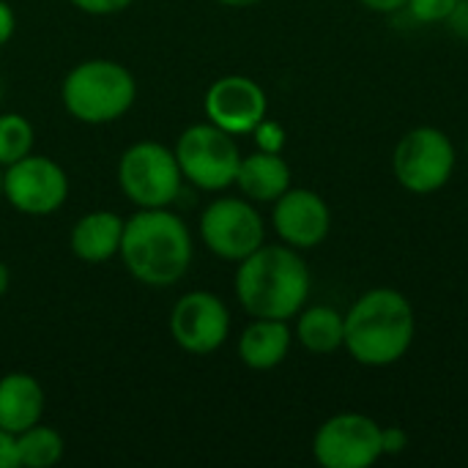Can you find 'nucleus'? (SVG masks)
<instances>
[{"label":"nucleus","mask_w":468,"mask_h":468,"mask_svg":"<svg viewBox=\"0 0 468 468\" xmlns=\"http://www.w3.org/2000/svg\"><path fill=\"white\" fill-rule=\"evenodd\" d=\"M0 96H3V80H0Z\"/></svg>","instance_id":"obj_32"},{"label":"nucleus","mask_w":468,"mask_h":468,"mask_svg":"<svg viewBox=\"0 0 468 468\" xmlns=\"http://www.w3.org/2000/svg\"><path fill=\"white\" fill-rule=\"evenodd\" d=\"M217 3L228 8H250V5H258L261 0H217Z\"/></svg>","instance_id":"obj_30"},{"label":"nucleus","mask_w":468,"mask_h":468,"mask_svg":"<svg viewBox=\"0 0 468 468\" xmlns=\"http://www.w3.org/2000/svg\"><path fill=\"white\" fill-rule=\"evenodd\" d=\"M118 255L137 282L167 288L189 271L192 233L170 208H140L123 222Z\"/></svg>","instance_id":"obj_2"},{"label":"nucleus","mask_w":468,"mask_h":468,"mask_svg":"<svg viewBox=\"0 0 468 468\" xmlns=\"http://www.w3.org/2000/svg\"><path fill=\"white\" fill-rule=\"evenodd\" d=\"M417 335L411 302L395 288L362 293L346 313L343 348L365 367H389L400 362Z\"/></svg>","instance_id":"obj_3"},{"label":"nucleus","mask_w":468,"mask_h":468,"mask_svg":"<svg viewBox=\"0 0 468 468\" xmlns=\"http://www.w3.org/2000/svg\"><path fill=\"white\" fill-rule=\"evenodd\" d=\"M450 27L458 33V36H463L468 38V0H461L458 5H455V11L450 14Z\"/></svg>","instance_id":"obj_27"},{"label":"nucleus","mask_w":468,"mask_h":468,"mask_svg":"<svg viewBox=\"0 0 468 468\" xmlns=\"http://www.w3.org/2000/svg\"><path fill=\"white\" fill-rule=\"evenodd\" d=\"M255 143H258V151H269V154H280L282 145H285V129L277 123V121H269L263 118L255 129Z\"/></svg>","instance_id":"obj_22"},{"label":"nucleus","mask_w":468,"mask_h":468,"mask_svg":"<svg viewBox=\"0 0 468 468\" xmlns=\"http://www.w3.org/2000/svg\"><path fill=\"white\" fill-rule=\"evenodd\" d=\"M236 186L252 203H274L291 189V167L282 154L255 151L250 156H241Z\"/></svg>","instance_id":"obj_16"},{"label":"nucleus","mask_w":468,"mask_h":468,"mask_svg":"<svg viewBox=\"0 0 468 468\" xmlns=\"http://www.w3.org/2000/svg\"><path fill=\"white\" fill-rule=\"evenodd\" d=\"M466 151H468V140H466Z\"/></svg>","instance_id":"obj_33"},{"label":"nucleus","mask_w":468,"mask_h":468,"mask_svg":"<svg viewBox=\"0 0 468 468\" xmlns=\"http://www.w3.org/2000/svg\"><path fill=\"white\" fill-rule=\"evenodd\" d=\"M392 170L406 192L433 195L444 189L455 173V145L441 129L417 126L395 145Z\"/></svg>","instance_id":"obj_7"},{"label":"nucleus","mask_w":468,"mask_h":468,"mask_svg":"<svg viewBox=\"0 0 468 468\" xmlns=\"http://www.w3.org/2000/svg\"><path fill=\"white\" fill-rule=\"evenodd\" d=\"M236 299L252 318L291 321L310 296V269L299 250L288 244H263L236 271Z\"/></svg>","instance_id":"obj_1"},{"label":"nucleus","mask_w":468,"mask_h":468,"mask_svg":"<svg viewBox=\"0 0 468 468\" xmlns=\"http://www.w3.org/2000/svg\"><path fill=\"white\" fill-rule=\"evenodd\" d=\"M296 340L310 354H335L346 340V315L329 304L302 307L296 321Z\"/></svg>","instance_id":"obj_18"},{"label":"nucleus","mask_w":468,"mask_h":468,"mask_svg":"<svg viewBox=\"0 0 468 468\" xmlns=\"http://www.w3.org/2000/svg\"><path fill=\"white\" fill-rule=\"evenodd\" d=\"M359 3H362L365 8L376 11V14H395V11L406 8L409 0H359Z\"/></svg>","instance_id":"obj_28"},{"label":"nucleus","mask_w":468,"mask_h":468,"mask_svg":"<svg viewBox=\"0 0 468 468\" xmlns=\"http://www.w3.org/2000/svg\"><path fill=\"white\" fill-rule=\"evenodd\" d=\"M458 3L461 0H409L406 8L411 11V16L417 22L436 25V22H447Z\"/></svg>","instance_id":"obj_21"},{"label":"nucleus","mask_w":468,"mask_h":468,"mask_svg":"<svg viewBox=\"0 0 468 468\" xmlns=\"http://www.w3.org/2000/svg\"><path fill=\"white\" fill-rule=\"evenodd\" d=\"M118 184L137 208H167L178 197L184 176L176 151L154 140H140L121 154Z\"/></svg>","instance_id":"obj_5"},{"label":"nucleus","mask_w":468,"mask_h":468,"mask_svg":"<svg viewBox=\"0 0 468 468\" xmlns=\"http://www.w3.org/2000/svg\"><path fill=\"white\" fill-rule=\"evenodd\" d=\"M0 197H3V167H0Z\"/></svg>","instance_id":"obj_31"},{"label":"nucleus","mask_w":468,"mask_h":468,"mask_svg":"<svg viewBox=\"0 0 468 468\" xmlns=\"http://www.w3.org/2000/svg\"><path fill=\"white\" fill-rule=\"evenodd\" d=\"M3 197L14 211L27 217H47L60 211L69 197V176L49 156H33L3 167Z\"/></svg>","instance_id":"obj_10"},{"label":"nucleus","mask_w":468,"mask_h":468,"mask_svg":"<svg viewBox=\"0 0 468 468\" xmlns=\"http://www.w3.org/2000/svg\"><path fill=\"white\" fill-rule=\"evenodd\" d=\"M200 239L217 258L239 263L263 247V217L247 197H219L200 214Z\"/></svg>","instance_id":"obj_8"},{"label":"nucleus","mask_w":468,"mask_h":468,"mask_svg":"<svg viewBox=\"0 0 468 468\" xmlns=\"http://www.w3.org/2000/svg\"><path fill=\"white\" fill-rule=\"evenodd\" d=\"M206 118L225 129L228 134H252V129L266 118L269 99L266 90L244 74H228L211 82L203 99Z\"/></svg>","instance_id":"obj_12"},{"label":"nucleus","mask_w":468,"mask_h":468,"mask_svg":"<svg viewBox=\"0 0 468 468\" xmlns=\"http://www.w3.org/2000/svg\"><path fill=\"white\" fill-rule=\"evenodd\" d=\"M19 466V452H16V436L0 428V468Z\"/></svg>","instance_id":"obj_25"},{"label":"nucleus","mask_w":468,"mask_h":468,"mask_svg":"<svg viewBox=\"0 0 468 468\" xmlns=\"http://www.w3.org/2000/svg\"><path fill=\"white\" fill-rule=\"evenodd\" d=\"M60 99L71 118L80 123L101 126L123 118L132 110L137 99V82L123 63L93 58L77 63L66 74Z\"/></svg>","instance_id":"obj_4"},{"label":"nucleus","mask_w":468,"mask_h":468,"mask_svg":"<svg viewBox=\"0 0 468 468\" xmlns=\"http://www.w3.org/2000/svg\"><path fill=\"white\" fill-rule=\"evenodd\" d=\"M170 335L186 354H214L230 335V313L211 291L184 293L170 313Z\"/></svg>","instance_id":"obj_11"},{"label":"nucleus","mask_w":468,"mask_h":468,"mask_svg":"<svg viewBox=\"0 0 468 468\" xmlns=\"http://www.w3.org/2000/svg\"><path fill=\"white\" fill-rule=\"evenodd\" d=\"M44 387L30 373H8L0 378V428L19 436L44 417Z\"/></svg>","instance_id":"obj_14"},{"label":"nucleus","mask_w":468,"mask_h":468,"mask_svg":"<svg viewBox=\"0 0 468 468\" xmlns=\"http://www.w3.org/2000/svg\"><path fill=\"white\" fill-rule=\"evenodd\" d=\"M74 8L90 14V16H110V14H121L126 11L134 0H69Z\"/></svg>","instance_id":"obj_23"},{"label":"nucleus","mask_w":468,"mask_h":468,"mask_svg":"<svg viewBox=\"0 0 468 468\" xmlns=\"http://www.w3.org/2000/svg\"><path fill=\"white\" fill-rule=\"evenodd\" d=\"M409 447V433L400 428V425H389V428H381V452L384 455H400L406 452Z\"/></svg>","instance_id":"obj_24"},{"label":"nucleus","mask_w":468,"mask_h":468,"mask_svg":"<svg viewBox=\"0 0 468 468\" xmlns=\"http://www.w3.org/2000/svg\"><path fill=\"white\" fill-rule=\"evenodd\" d=\"M36 134L25 115L19 112H0V167H8L25 159L33 151Z\"/></svg>","instance_id":"obj_20"},{"label":"nucleus","mask_w":468,"mask_h":468,"mask_svg":"<svg viewBox=\"0 0 468 468\" xmlns=\"http://www.w3.org/2000/svg\"><path fill=\"white\" fill-rule=\"evenodd\" d=\"M14 30H16L14 8H11L5 0H0V47H3V44H8V38L14 36Z\"/></svg>","instance_id":"obj_26"},{"label":"nucleus","mask_w":468,"mask_h":468,"mask_svg":"<svg viewBox=\"0 0 468 468\" xmlns=\"http://www.w3.org/2000/svg\"><path fill=\"white\" fill-rule=\"evenodd\" d=\"M8 285H11V271H8V266H5V263L0 261V299L5 296Z\"/></svg>","instance_id":"obj_29"},{"label":"nucleus","mask_w":468,"mask_h":468,"mask_svg":"<svg viewBox=\"0 0 468 468\" xmlns=\"http://www.w3.org/2000/svg\"><path fill=\"white\" fill-rule=\"evenodd\" d=\"M123 222L112 211H90L80 217L71 228L69 247L85 263H104L121 252Z\"/></svg>","instance_id":"obj_15"},{"label":"nucleus","mask_w":468,"mask_h":468,"mask_svg":"<svg viewBox=\"0 0 468 468\" xmlns=\"http://www.w3.org/2000/svg\"><path fill=\"white\" fill-rule=\"evenodd\" d=\"M176 159L189 184L206 192H222L236 184L241 151L233 134L208 121L181 132L176 140Z\"/></svg>","instance_id":"obj_6"},{"label":"nucleus","mask_w":468,"mask_h":468,"mask_svg":"<svg viewBox=\"0 0 468 468\" xmlns=\"http://www.w3.org/2000/svg\"><path fill=\"white\" fill-rule=\"evenodd\" d=\"M293 335L288 321L252 318V324L239 337V356L250 370H274L285 362Z\"/></svg>","instance_id":"obj_17"},{"label":"nucleus","mask_w":468,"mask_h":468,"mask_svg":"<svg viewBox=\"0 0 468 468\" xmlns=\"http://www.w3.org/2000/svg\"><path fill=\"white\" fill-rule=\"evenodd\" d=\"M271 225L277 236L293 250H313L324 244L332 230V211L313 189H288L274 200Z\"/></svg>","instance_id":"obj_13"},{"label":"nucleus","mask_w":468,"mask_h":468,"mask_svg":"<svg viewBox=\"0 0 468 468\" xmlns=\"http://www.w3.org/2000/svg\"><path fill=\"white\" fill-rule=\"evenodd\" d=\"M63 436L55 428H47L36 422L33 428L22 431L16 436V452H19V466L27 468H49L63 458Z\"/></svg>","instance_id":"obj_19"},{"label":"nucleus","mask_w":468,"mask_h":468,"mask_svg":"<svg viewBox=\"0 0 468 468\" xmlns=\"http://www.w3.org/2000/svg\"><path fill=\"white\" fill-rule=\"evenodd\" d=\"M313 455L324 468H370L381 452V425L356 411L329 417L315 439Z\"/></svg>","instance_id":"obj_9"}]
</instances>
